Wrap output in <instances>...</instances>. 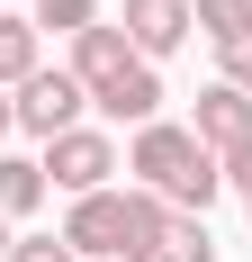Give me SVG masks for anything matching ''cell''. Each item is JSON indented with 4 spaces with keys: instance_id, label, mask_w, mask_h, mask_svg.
<instances>
[{
    "instance_id": "6da1fadb",
    "label": "cell",
    "mask_w": 252,
    "mask_h": 262,
    "mask_svg": "<svg viewBox=\"0 0 252 262\" xmlns=\"http://www.w3.org/2000/svg\"><path fill=\"white\" fill-rule=\"evenodd\" d=\"M162 235H171V208H162L153 190H90V199H72V217H63V244L90 253V262H153Z\"/></svg>"
},
{
    "instance_id": "7a4b0ae2",
    "label": "cell",
    "mask_w": 252,
    "mask_h": 262,
    "mask_svg": "<svg viewBox=\"0 0 252 262\" xmlns=\"http://www.w3.org/2000/svg\"><path fill=\"white\" fill-rule=\"evenodd\" d=\"M72 81L108 118H135V127H153V108H162V81H153L144 54L126 46V27H81L72 36Z\"/></svg>"
},
{
    "instance_id": "3957f363",
    "label": "cell",
    "mask_w": 252,
    "mask_h": 262,
    "mask_svg": "<svg viewBox=\"0 0 252 262\" xmlns=\"http://www.w3.org/2000/svg\"><path fill=\"white\" fill-rule=\"evenodd\" d=\"M126 172H144V190L162 199V208H189V217H207V199L225 190V172H216V154H207L189 127H135V154H126Z\"/></svg>"
},
{
    "instance_id": "277c9868",
    "label": "cell",
    "mask_w": 252,
    "mask_h": 262,
    "mask_svg": "<svg viewBox=\"0 0 252 262\" xmlns=\"http://www.w3.org/2000/svg\"><path fill=\"white\" fill-rule=\"evenodd\" d=\"M108 172H117V145H108L99 127H63L45 145V181L72 190V199H90V190H108Z\"/></svg>"
},
{
    "instance_id": "5b68a950",
    "label": "cell",
    "mask_w": 252,
    "mask_h": 262,
    "mask_svg": "<svg viewBox=\"0 0 252 262\" xmlns=\"http://www.w3.org/2000/svg\"><path fill=\"white\" fill-rule=\"evenodd\" d=\"M9 100H18V127L54 145L63 127H81V100H90V91H81L72 73H45V63H36V73H27L18 91H9Z\"/></svg>"
},
{
    "instance_id": "8992f818",
    "label": "cell",
    "mask_w": 252,
    "mask_h": 262,
    "mask_svg": "<svg viewBox=\"0 0 252 262\" xmlns=\"http://www.w3.org/2000/svg\"><path fill=\"white\" fill-rule=\"evenodd\" d=\"M189 136H198L216 163H225L234 145H252V91H234V81H207V91H198V118H189Z\"/></svg>"
},
{
    "instance_id": "52a82bcc",
    "label": "cell",
    "mask_w": 252,
    "mask_h": 262,
    "mask_svg": "<svg viewBox=\"0 0 252 262\" xmlns=\"http://www.w3.org/2000/svg\"><path fill=\"white\" fill-rule=\"evenodd\" d=\"M189 27H198V9H189V0H126V46L144 54V63H153V54H171Z\"/></svg>"
},
{
    "instance_id": "ba28073f",
    "label": "cell",
    "mask_w": 252,
    "mask_h": 262,
    "mask_svg": "<svg viewBox=\"0 0 252 262\" xmlns=\"http://www.w3.org/2000/svg\"><path fill=\"white\" fill-rule=\"evenodd\" d=\"M45 199V163H27V154H0V217H27Z\"/></svg>"
},
{
    "instance_id": "9c48e42d",
    "label": "cell",
    "mask_w": 252,
    "mask_h": 262,
    "mask_svg": "<svg viewBox=\"0 0 252 262\" xmlns=\"http://www.w3.org/2000/svg\"><path fill=\"white\" fill-rule=\"evenodd\" d=\"M36 73V18H9L0 9V91H18Z\"/></svg>"
},
{
    "instance_id": "30bf717a",
    "label": "cell",
    "mask_w": 252,
    "mask_h": 262,
    "mask_svg": "<svg viewBox=\"0 0 252 262\" xmlns=\"http://www.w3.org/2000/svg\"><path fill=\"white\" fill-rule=\"evenodd\" d=\"M153 262H216V235H207V217H171V235Z\"/></svg>"
},
{
    "instance_id": "8fae6325",
    "label": "cell",
    "mask_w": 252,
    "mask_h": 262,
    "mask_svg": "<svg viewBox=\"0 0 252 262\" xmlns=\"http://www.w3.org/2000/svg\"><path fill=\"white\" fill-rule=\"evenodd\" d=\"M36 27H54V36H81V27H99V0H36Z\"/></svg>"
},
{
    "instance_id": "7c38bea8",
    "label": "cell",
    "mask_w": 252,
    "mask_h": 262,
    "mask_svg": "<svg viewBox=\"0 0 252 262\" xmlns=\"http://www.w3.org/2000/svg\"><path fill=\"white\" fill-rule=\"evenodd\" d=\"M189 9H198V27H207V36H216V46H225V36H243V27H252V0H189Z\"/></svg>"
},
{
    "instance_id": "4fadbf2b",
    "label": "cell",
    "mask_w": 252,
    "mask_h": 262,
    "mask_svg": "<svg viewBox=\"0 0 252 262\" xmlns=\"http://www.w3.org/2000/svg\"><path fill=\"white\" fill-rule=\"evenodd\" d=\"M216 63H225V73H216V81H234V91H252V27H243V36H225V46H216Z\"/></svg>"
},
{
    "instance_id": "5bb4252c",
    "label": "cell",
    "mask_w": 252,
    "mask_h": 262,
    "mask_svg": "<svg viewBox=\"0 0 252 262\" xmlns=\"http://www.w3.org/2000/svg\"><path fill=\"white\" fill-rule=\"evenodd\" d=\"M9 262H81V253H72L63 235H18V244H9Z\"/></svg>"
},
{
    "instance_id": "9a60e30c",
    "label": "cell",
    "mask_w": 252,
    "mask_h": 262,
    "mask_svg": "<svg viewBox=\"0 0 252 262\" xmlns=\"http://www.w3.org/2000/svg\"><path fill=\"white\" fill-rule=\"evenodd\" d=\"M216 172H225V181H234V190H243V208H252V145H234V154H225V163H216Z\"/></svg>"
},
{
    "instance_id": "2e32d148",
    "label": "cell",
    "mask_w": 252,
    "mask_h": 262,
    "mask_svg": "<svg viewBox=\"0 0 252 262\" xmlns=\"http://www.w3.org/2000/svg\"><path fill=\"white\" fill-rule=\"evenodd\" d=\"M9 127H18V100H9V91H0V136H9Z\"/></svg>"
},
{
    "instance_id": "e0dca14e",
    "label": "cell",
    "mask_w": 252,
    "mask_h": 262,
    "mask_svg": "<svg viewBox=\"0 0 252 262\" xmlns=\"http://www.w3.org/2000/svg\"><path fill=\"white\" fill-rule=\"evenodd\" d=\"M9 244H18V235H9V217H0V262H9Z\"/></svg>"
}]
</instances>
